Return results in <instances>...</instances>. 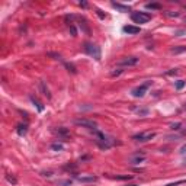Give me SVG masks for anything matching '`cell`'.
<instances>
[{
    "instance_id": "obj_16",
    "label": "cell",
    "mask_w": 186,
    "mask_h": 186,
    "mask_svg": "<svg viewBox=\"0 0 186 186\" xmlns=\"http://www.w3.org/2000/svg\"><path fill=\"white\" fill-rule=\"evenodd\" d=\"M185 51H186V47H183V45L173 47V48L170 49V53H172V54H180V53H185Z\"/></svg>"
},
{
    "instance_id": "obj_3",
    "label": "cell",
    "mask_w": 186,
    "mask_h": 186,
    "mask_svg": "<svg viewBox=\"0 0 186 186\" xmlns=\"http://www.w3.org/2000/svg\"><path fill=\"white\" fill-rule=\"evenodd\" d=\"M153 84V81L151 80H147V81H144L142 84H140V86H137V87H134L133 89V96L134 98H142L144 95L147 93V90L150 89V86Z\"/></svg>"
},
{
    "instance_id": "obj_34",
    "label": "cell",
    "mask_w": 186,
    "mask_h": 186,
    "mask_svg": "<svg viewBox=\"0 0 186 186\" xmlns=\"http://www.w3.org/2000/svg\"><path fill=\"white\" fill-rule=\"evenodd\" d=\"M185 150H186V146H183L182 147V150H180V153H185Z\"/></svg>"
},
{
    "instance_id": "obj_20",
    "label": "cell",
    "mask_w": 186,
    "mask_h": 186,
    "mask_svg": "<svg viewBox=\"0 0 186 186\" xmlns=\"http://www.w3.org/2000/svg\"><path fill=\"white\" fill-rule=\"evenodd\" d=\"M63 148H64V146L60 144V142H55V144L51 146V150H53V151H63Z\"/></svg>"
},
{
    "instance_id": "obj_1",
    "label": "cell",
    "mask_w": 186,
    "mask_h": 186,
    "mask_svg": "<svg viewBox=\"0 0 186 186\" xmlns=\"http://www.w3.org/2000/svg\"><path fill=\"white\" fill-rule=\"evenodd\" d=\"M93 135H95V141H96V144H98L102 150H109L111 147H114L116 144L115 138L108 137L106 134H103L102 131H99V129H95V131H93Z\"/></svg>"
},
{
    "instance_id": "obj_14",
    "label": "cell",
    "mask_w": 186,
    "mask_h": 186,
    "mask_svg": "<svg viewBox=\"0 0 186 186\" xmlns=\"http://www.w3.org/2000/svg\"><path fill=\"white\" fill-rule=\"evenodd\" d=\"M16 131H18L19 135H25V134L28 133V124H19Z\"/></svg>"
},
{
    "instance_id": "obj_21",
    "label": "cell",
    "mask_w": 186,
    "mask_h": 186,
    "mask_svg": "<svg viewBox=\"0 0 186 186\" xmlns=\"http://www.w3.org/2000/svg\"><path fill=\"white\" fill-rule=\"evenodd\" d=\"M135 112H137L138 115H141V116H146L147 114H148V109H147V108H144V109H135Z\"/></svg>"
},
{
    "instance_id": "obj_26",
    "label": "cell",
    "mask_w": 186,
    "mask_h": 186,
    "mask_svg": "<svg viewBox=\"0 0 186 186\" xmlns=\"http://www.w3.org/2000/svg\"><path fill=\"white\" fill-rule=\"evenodd\" d=\"M174 35H176V36H183V35H186V29H177V31H174Z\"/></svg>"
},
{
    "instance_id": "obj_38",
    "label": "cell",
    "mask_w": 186,
    "mask_h": 186,
    "mask_svg": "<svg viewBox=\"0 0 186 186\" xmlns=\"http://www.w3.org/2000/svg\"><path fill=\"white\" fill-rule=\"evenodd\" d=\"M185 163H186V160H185Z\"/></svg>"
},
{
    "instance_id": "obj_22",
    "label": "cell",
    "mask_w": 186,
    "mask_h": 186,
    "mask_svg": "<svg viewBox=\"0 0 186 186\" xmlns=\"http://www.w3.org/2000/svg\"><path fill=\"white\" fill-rule=\"evenodd\" d=\"M179 73V68H172V70L166 71V76H176Z\"/></svg>"
},
{
    "instance_id": "obj_9",
    "label": "cell",
    "mask_w": 186,
    "mask_h": 186,
    "mask_svg": "<svg viewBox=\"0 0 186 186\" xmlns=\"http://www.w3.org/2000/svg\"><path fill=\"white\" fill-rule=\"evenodd\" d=\"M122 31L125 32V34H128V35H137V34H140V26H134V25H127V26L122 28Z\"/></svg>"
},
{
    "instance_id": "obj_35",
    "label": "cell",
    "mask_w": 186,
    "mask_h": 186,
    "mask_svg": "<svg viewBox=\"0 0 186 186\" xmlns=\"http://www.w3.org/2000/svg\"><path fill=\"white\" fill-rule=\"evenodd\" d=\"M128 186H138V185H128Z\"/></svg>"
},
{
    "instance_id": "obj_7",
    "label": "cell",
    "mask_w": 186,
    "mask_h": 186,
    "mask_svg": "<svg viewBox=\"0 0 186 186\" xmlns=\"http://www.w3.org/2000/svg\"><path fill=\"white\" fill-rule=\"evenodd\" d=\"M138 61H140L138 57H125L118 63V66L119 67H133V66H137Z\"/></svg>"
},
{
    "instance_id": "obj_13",
    "label": "cell",
    "mask_w": 186,
    "mask_h": 186,
    "mask_svg": "<svg viewBox=\"0 0 186 186\" xmlns=\"http://www.w3.org/2000/svg\"><path fill=\"white\" fill-rule=\"evenodd\" d=\"M40 90L42 92V95H44V96H47L48 99H51V93H49L48 87L45 86V81H42V80L40 81Z\"/></svg>"
},
{
    "instance_id": "obj_25",
    "label": "cell",
    "mask_w": 186,
    "mask_h": 186,
    "mask_svg": "<svg viewBox=\"0 0 186 186\" xmlns=\"http://www.w3.org/2000/svg\"><path fill=\"white\" fill-rule=\"evenodd\" d=\"M122 71H124L122 68H115V70H114V71L111 73V76H112V77H116V76H119L121 73H122Z\"/></svg>"
},
{
    "instance_id": "obj_18",
    "label": "cell",
    "mask_w": 186,
    "mask_h": 186,
    "mask_svg": "<svg viewBox=\"0 0 186 186\" xmlns=\"http://www.w3.org/2000/svg\"><path fill=\"white\" fill-rule=\"evenodd\" d=\"M111 179H115V180H129L133 179L131 174H125V176H111Z\"/></svg>"
},
{
    "instance_id": "obj_4",
    "label": "cell",
    "mask_w": 186,
    "mask_h": 186,
    "mask_svg": "<svg viewBox=\"0 0 186 186\" xmlns=\"http://www.w3.org/2000/svg\"><path fill=\"white\" fill-rule=\"evenodd\" d=\"M131 21L134 23H147L148 21H151V15L147 12H134L131 15Z\"/></svg>"
},
{
    "instance_id": "obj_6",
    "label": "cell",
    "mask_w": 186,
    "mask_h": 186,
    "mask_svg": "<svg viewBox=\"0 0 186 186\" xmlns=\"http://www.w3.org/2000/svg\"><path fill=\"white\" fill-rule=\"evenodd\" d=\"M154 137H156V133H153V131H144V133L135 134L133 137V140L134 141H137V142H147Z\"/></svg>"
},
{
    "instance_id": "obj_2",
    "label": "cell",
    "mask_w": 186,
    "mask_h": 186,
    "mask_svg": "<svg viewBox=\"0 0 186 186\" xmlns=\"http://www.w3.org/2000/svg\"><path fill=\"white\" fill-rule=\"evenodd\" d=\"M84 53L87 54L89 57L95 58L96 61H99L100 60V57H102V53H100V47L96 44H92V42H86L84 44Z\"/></svg>"
},
{
    "instance_id": "obj_31",
    "label": "cell",
    "mask_w": 186,
    "mask_h": 186,
    "mask_svg": "<svg viewBox=\"0 0 186 186\" xmlns=\"http://www.w3.org/2000/svg\"><path fill=\"white\" fill-rule=\"evenodd\" d=\"M48 55H51V57H55V60H61V55H60V54H54V53H48Z\"/></svg>"
},
{
    "instance_id": "obj_11",
    "label": "cell",
    "mask_w": 186,
    "mask_h": 186,
    "mask_svg": "<svg viewBox=\"0 0 186 186\" xmlns=\"http://www.w3.org/2000/svg\"><path fill=\"white\" fill-rule=\"evenodd\" d=\"M112 6H114L115 9H118L119 12H122V13H127V12H129V10H131V7H129V6L121 5V3H116V2H112Z\"/></svg>"
},
{
    "instance_id": "obj_8",
    "label": "cell",
    "mask_w": 186,
    "mask_h": 186,
    "mask_svg": "<svg viewBox=\"0 0 186 186\" xmlns=\"http://www.w3.org/2000/svg\"><path fill=\"white\" fill-rule=\"evenodd\" d=\"M146 160V154L142 153V151H140V153H135L134 156H131L129 157V161H131V164H140L142 163Z\"/></svg>"
},
{
    "instance_id": "obj_10",
    "label": "cell",
    "mask_w": 186,
    "mask_h": 186,
    "mask_svg": "<svg viewBox=\"0 0 186 186\" xmlns=\"http://www.w3.org/2000/svg\"><path fill=\"white\" fill-rule=\"evenodd\" d=\"M77 180L80 183H93V182L98 180V176H93V174H89V176H77Z\"/></svg>"
},
{
    "instance_id": "obj_12",
    "label": "cell",
    "mask_w": 186,
    "mask_h": 186,
    "mask_svg": "<svg viewBox=\"0 0 186 186\" xmlns=\"http://www.w3.org/2000/svg\"><path fill=\"white\" fill-rule=\"evenodd\" d=\"M55 133L58 134V137H61V138H68L70 137V131H68L67 128H64V127L55 129Z\"/></svg>"
},
{
    "instance_id": "obj_33",
    "label": "cell",
    "mask_w": 186,
    "mask_h": 186,
    "mask_svg": "<svg viewBox=\"0 0 186 186\" xmlns=\"http://www.w3.org/2000/svg\"><path fill=\"white\" fill-rule=\"evenodd\" d=\"M80 6H83V7H87V3H86V2H83V3H80Z\"/></svg>"
},
{
    "instance_id": "obj_24",
    "label": "cell",
    "mask_w": 186,
    "mask_h": 186,
    "mask_svg": "<svg viewBox=\"0 0 186 186\" xmlns=\"http://www.w3.org/2000/svg\"><path fill=\"white\" fill-rule=\"evenodd\" d=\"M185 84H186L185 80H179V81H176V89H177V90H180V89L183 87Z\"/></svg>"
},
{
    "instance_id": "obj_19",
    "label": "cell",
    "mask_w": 186,
    "mask_h": 186,
    "mask_svg": "<svg viewBox=\"0 0 186 186\" xmlns=\"http://www.w3.org/2000/svg\"><path fill=\"white\" fill-rule=\"evenodd\" d=\"M6 180L9 182V183H12V185H16V183H18V179H16L13 174H6Z\"/></svg>"
},
{
    "instance_id": "obj_17",
    "label": "cell",
    "mask_w": 186,
    "mask_h": 186,
    "mask_svg": "<svg viewBox=\"0 0 186 186\" xmlns=\"http://www.w3.org/2000/svg\"><path fill=\"white\" fill-rule=\"evenodd\" d=\"M146 7L151 10H160L161 9V5L160 3H148V5H146Z\"/></svg>"
},
{
    "instance_id": "obj_29",
    "label": "cell",
    "mask_w": 186,
    "mask_h": 186,
    "mask_svg": "<svg viewBox=\"0 0 186 186\" xmlns=\"http://www.w3.org/2000/svg\"><path fill=\"white\" fill-rule=\"evenodd\" d=\"M66 67L68 68V71H71V73H77L76 68H74V66H71V64H67V63H66Z\"/></svg>"
},
{
    "instance_id": "obj_37",
    "label": "cell",
    "mask_w": 186,
    "mask_h": 186,
    "mask_svg": "<svg viewBox=\"0 0 186 186\" xmlns=\"http://www.w3.org/2000/svg\"><path fill=\"white\" fill-rule=\"evenodd\" d=\"M185 22H186V18H185Z\"/></svg>"
},
{
    "instance_id": "obj_5",
    "label": "cell",
    "mask_w": 186,
    "mask_h": 186,
    "mask_svg": "<svg viewBox=\"0 0 186 186\" xmlns=\"http://www.w3.org/2000/svg\"><path fill=\"white\" fill-rule=\"evenodd\" d=\"M76 125H79V127H83V128H87L90 131H95V129H98V124L95 122L93 119H87V118H81V119H76L74 121Z\"/></svg>"
},
{
    "instance_id": "obj_36",
    "label": "cell",
    "mask_w": 186,
    "mask_h": 186,
    "mask_svg": "<svg viewBox=\"0 0 186 186\" xmlns=\"http://www.w3.org/2000/svg\"><path fill=\"white\" fill-rule=\"evenodd\" d=\"M185 109H186V103H185Z\"/></svg>"
},
{
    "instance_id": "obj_27",
    "label": "cell",
    "mask_w": 186,
    "mask_h": 186,
    "mask_svg": "<svg viewBox=\"0 0 186 186\" xmlns=\"http://www.w3.org/2000/svg\"><path fill=\"white\" fill-rule=\"evenodd\" d=\"M166 15L170 16V18H177V16H179V12H166Z\"/></svg>"
},
{
    "instance_id": "obj_28",
    "label": "cell",
    "mask_w": 186,
    "mask_h": 186,
    "mask_svg": "<svg viewBox=\"0 0 186 186\" xmlns=\"http://www.w3.org/2000/svg\"><path fill=\"white\" fill-rule=\"evenodd\" d=\"M179 127H180V122H176V124L170 125V129H172V131H176V129H179Z\"/></svg>"
},
{
    "instance_id": "obj_32",
    "label": "cell",
    "mask_w": 186,
    "mask_h": 186,
    "mask_svg": "<svg viewBox=\"0 0 186 186\" xmlns=\"http://www.w3.org/2000/svg\"><path fill=\"white\" fill-rule=\"evenodd\" d=\"M96 12H98V15H99V16H100V18H105V16H106V15H103V13H102V12H100V10H99V9H96Z\"/></svg>"
},
{
    "instance_id": "obj_23",
    "label": "cell",
    "mask_w": 186,
    "mask_h": 186,
    "mask_svg": "<svg viewBox=\"0 0 186 186\" xmlns=\"http://www.w3.org/2000/svg\"><path fill=\"white\" fill-rule=\"evenodd\" d=\"M185 183H186V179H185V180L173 182V183H169V185H166V186H179V185H185Z\"/></svg>"
},
{
    "instance_id": "obj_15",
    "label": "cell",
    "mask_w": 186,
    "mask_h": 186,
    "mask_svg": "<svg viewBox=\"0 0 186 186\" xmlns=\"http://www.w3.org/2000/svg\"><path fill=\"white\" fill-rule=\"evenodd\" d=\"M31 100H32V103L35 105V106H36V109H38V111H40V112H42V111H44V106H42V103H41L40 100L36 99V98H34V96H31Z\"/></svg>"
},
{
    "instance_id": "obj_30",
    "label": "cell",
    "mask_w": 186,
    "mask_h": 186,
    "mask_svg": "<svg viewBox=\"0 0 186 186\" xmlns=\"http://www.w3.org/2000/svg\"><path fill=\"white\" fill-rule=\"evenodd\" d=\"M60 185H63V186H71V179H68V180H63V182H60Z\"/></svg>"
}]
</instances>
